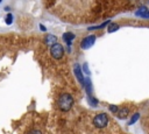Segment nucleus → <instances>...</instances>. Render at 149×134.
Masks as SVG:
<instances>
[{
	"label": "nucleus",
	"instance_id": "14",
	"mask_svg": "<svg viewBox=\"0 0 149 134\" xmlns=\"http://www.w3.org/2000/svg\"><path fill=\"white\" fill-rule=\"evenodd\" d=\"M28 134H42V132L40 131V129H37V128H35V129H31Z\"/></svg>",
	"mask_w": 149,
	"mask_h": 134
},
{
	"label": "nucleus",
	"instance_id": "15",
	"mask_svg": "<svg viewBox=\"0 0 149 134\" xmlns=\"http://www.w3.org/2000/svg\"><path fill=\"white\" fill-rule=\"evenodd\" d=\"M109 111H112V112H118V106H115V105H109Z\"/></svg>",
	"mask_w": 149,
	"mask_h": 134
},
{
	"label": "nucleus",
	"instance_id": "4",
	"mask_svg": "<svg viewBox=\"0 0 149 134\" xmlns=\"http://www.w3.org/2000/svg\"><path fill=\"white\" fill-rule=\"evenodd\" d=\"M94 41H95V35L86 36V37H84V38L81 40V42H80V47H81L83 49H88L90 47L93 45Z\"/></svg>",
	"mask_w": 149,
	"mask_h": 134
},
{
	"label": "nucleus",
	"instance_id": "10",
	"mask_svg": "<svg viewBox=\"0 0 149 134\" xmlns=\"http://www.w3.org/2000/svg\"><path fill=\"white\" fill-rule=\"evenodd\" d=\"M118 29H119V24H118V23H109L107 31H108V33H113V31H115V30H118Z\"/></svg>",
	"mask_w": 149,
	"mask_h": 134
},
{
	"label": "nucleus",
	"instance_id": "11",
	"mask_svg": "<svg viewBox=\"0 0 149 134\" xmlns=\"http://www.w3.org/2000/svg\"><path fill=\"white\" fill-rule=\"evenodd\" d=\"M106 24H109V21H105L104 23H101V24H99V26H97V27H90V28H88V30H97V29H101V28H104Z\"/></svg>",
	"mask_w": 149,
	"mask_h": 134
},
{
	"label": "nucleus",
	"instance_id": "13",
	"mask_svg": "<svg viewBox=\"0 0 149 134\" xmlns=\"http://www.w3.org/2000/svg\"><path fill=\"white\" fill-rule=\"evenodd\" d=\"M139 117H140V114H139V113H135V114L133 115V118H132V120H130V121H129L128 124H129V125H133V124H134V122H135V121L137 120V118H139Z\"/></svg>",
	"mask_w": 149,
	"mask_h": 134
},
{
	"label": "nucleus",
	"instance_id": "17",
	"mask_svg": "<svg viewBox=\"0 0 149 134\" xmlns=\"http://www.w3.org/2000/svg\"><path fill=\"white\" fill-rule=\"evenodd\" d=\"M40 28H41V30H43V31H44V30H45V27H44V26H43V24H41V27H40Z\"/></svg>",
	"mask_w": 149,
	"mask_h": 134
},
{
	"label": "nucleus",
	"instance_id": "1",
	"mask_svg": "<svg viewBox=\"0 0 149 134\" xmlns=\"http://www.w3.org/2000/svg\"><path fill=\"white\" fill-rule=\"evenodd\" d=\"M73 105V98L71 94L69 93H63L59 98H58V107L61 111L63 112H68L69 110H71Z\"/></svg>",
	"mask_w": 149,
	"mask_h": 134
},
{
	"label": "nucleus",
	"instance_id": "5",
	"mask_svg": "<svg viewBox=\"0 0 149 134\" xmlns=\"http://www.w3.org/2000/svg\"><path fill=\"white\" fill-rule=\"evenodd\" d=\"M135 15L136 16H140V17H144V19H148L149 17V9L147 7H141L140 9H137L135 12Z\"/></svg>",
	"mask_w": 149,
	"mask_h": 134
},
{
	"label": "nucleus",
	"instance_id": "16",
	"mask_svg": "<svg viewBox=\"0 0 149 134\" xmlns=\"http://www.w3.org/2000/svg\"><path fill=\"white\" fill-rule=\"evenodd\" d=\"M84 69H85V71H86V73L88 75L90 72H88V69H87V65H86V64H84Z\"/></svg>",
	"mask_w": 149,
	"mask_h": 134
},
{
	"label": "nucleus",
	"instance_id": "3",
	"mask_svg": "<svg viewBox=\"0 0 149 134\" xmlns=\"http://www.w3.org/2000/svg\"><path fill=\"white\" fill-rule=\"evenodd\" d=\"M93 124H94L98 128H104V127H106V125L108 124V117H107L105 113H100V114H98V115L94 117Z\"/></svg>",
	"mask_w": 149,
	"mask_h": 134
},
{
	"label": "nucleus",
	"instance_id": "2",
	"mask_svg": "<svg viewBox=\"0 0 149 134\" xmlns=\"http://www.w3.org/2000/svg\"><path fill=\"white\" fill-rule=\"evenodd\" d=\"M50 54H51V56H52L55 59L62 58L63 55H64V49H63L62 44H59V43H57V42L54 43V44L51 45V48H50Z\"/></svg>",
	"mask_w": 149,
	"mask_h": 134
},
{
	"label": "nucleus",
	"instance_id": "9",
	"mask_svg": "<svg viewBox=\"0 0 149 134\" xmlns=\"http://www.w3.org/2000/svg\"><path fill=\"white\" fill-rule=\"evenodd\" d=\"M128 113H129V110L128 108H122V110H120L118 112V118L119 119H125L128 115Z\"/></svg>",
	"mask_w": 149,
	"mask_h": 134
},
{
	"label": "nucleus",
	"instance_id": "8",
	"mask_svg": "<svg viewBox=\"0 0 149 134\" xmlns=\"http://www.w3.org/2000/svg\"><path fill=\"white\" fill-rule=\"evenodd\" d=\"M57 42V37L55 36V35H47V37H45V43L48 44V45H52L54 43H56Z\"/></svg>",
	"mask_w": 149,
	"mask_h": 134
},
{
	"label": "nucleus",
	"instance_id": "7",
	"mask_svg": "<svg viewBox=\"0 0 149 134\" xmlns=\"http://www.w3.org/2000/svg\"><path fill=\"white\" fill-rule=\"evenodd\" d=\"M74 73H76V76H77V78L79 79V82L83 84V83H84V78H83V75H81V71H80V66H79L78 64L74 65Z\"/></svg>",
	"mask_w": 149,
	"mask_h": 134
},
{
	"label": "nucleus",
	"instance_id": "6",
	"mask_svg": "<svg viewBox=\"0 0 149 134\" xmlns=\"http://www.w3.org/2000/svg\"><path fill=\"white\" fill-rule=\"evenodd\" d=\"M73 38H74V34H73V33L68 31V33H64V34H63V40L66 42L68 47H71V44H72V40H73Z\"/></svg>",
	"mask_w": 149,
	"mask_h": 134
},
{
	"label": "nucleus",
	"instance_id": "12",
	"mask_svg": "<svg viewBox=\"0 0 149 134\" xmlns=\"http://www.w3.org/2000/svg\"><path fill=\"white\" fill-rule=\"evenodd\" d=\"M13 19H14V16L10 14V13H8L7 15H6V19H5V22H6V24H12V22H13Z\"/></svg>",
	"mask_w": 149,
	"mask_h": 134
}]
</instances>
